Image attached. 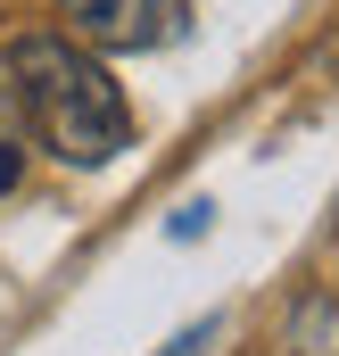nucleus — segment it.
Here are the masks:
<instances>
[{
    "mask_svg": "<svg viewBox=\"0 0 339 356\" xmlns=\"http://www.w3.org/2000/svg\"><path fill=\"white\" fill-rule=\"evenodd\" d=\"M8 83H17L25 116L42 124V141H50L67 166H108V158L133 141L124 91L108 83V67L91 58L83 42H67V33H25V42L8 50Z\"/></svg>",
    "mask_w": 339,
    "mask_h": 356,
    "instance_id": "obj_1",
    "label": "nucleus"
},
{
    "mask_svg": "<svg viewBox=\"0 0 339 356\" xmlns=\"http://www.w3.org/2000/svg\"><path fill=\"white\" fill-rule=\"evenodd\" d=\"M58 17H67V33L83 50H108V58L166 50L182 33V0H58Z\"/></svg>",
    "mask_w": 339,
    "mask_h": 356,
    "instance_id": "obj_2",
    "label": "nucleus"
},
{
    "mask_svg": "<svg viewBox=\"0 0 339 356\" xmlns=\"http://www.w3.org/2000/svg\"><path fill=\"white\" fill-rule=\"evenodd\" d=\"M17 182H25V149H8V141H0V199H8Z\"/></svg>",
    "mask_w": 339,
    "mask_h": 356,
    "instance_id": "obj_3",
    "label": "nucleus"
}]
</instances>
